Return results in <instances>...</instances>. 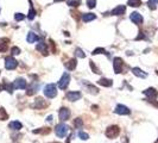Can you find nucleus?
<instances>
[{"mask_svg":"<svg viewBox=\"0 0 158 143\" xmlns=\"http://www.w3.org/2000/svg\"><path fill=\"white\" fill-rule=\"evenodd\" d=\"M43 92H44V96H45L47 98L52 99V98H55V97L57 96V87H56L55 84H48V85L44 87Z\"/></svg>","mask_w":158,"mask_h":143,"instance_id":"nucleus-1","label":"nucleus"},{"mask_svg":"<svg viewBox=\"0 0 158 143\" xmlns=\"http://www.w3.org/2000/svg\"><path fill=\"white\" fill-rule=\"evenodd\" d=\"M69 127L67 125V124H64V123H60V124H57L56 125V129H55V133H56V135L58 136V137H66L67 135H68V133H69Z\"/></svg>","mask_w":158,"mask_h":143,"instance_id":"nucleus-2","label":"nucleus"},{"mask_svg":"<svg viewBox=\"0 0 158 143\" xmlns=\"http://www.w3.org/2000/svg\"><path fill=\"white\" fill-rule=\"evenodd\" d=\"M119 134H120V129H119L118 125H111V127H108V128L106 129V131H105V135H106L108 139H115V137L119 136Z\"/></svg>","mask_w":158,"mask_h":143,"instance_id":"nucleus-3","label":"nucleus"},{"mask_svg":"<svg viewBox=\"0 0 158 143\" xmlns=\"http://www.w3.org/2000/svg\"><path fill=\"white\" fill-rule=\"evenodd\" d=\"M17 66H18V62L13 56H8V57L5 59V68L6 69L13 70V69L17 68Z\"/></svg>","mask_w":158,"mask_h":143,"instance_id":"nucleus-4","label":"nucleus"},{"mask_svg":"<svg viewBox=\"0 0 158 143\" xmlns=\"http://www.w3.org/2000/svg\"><path fill=\"white\" fill-rule=\"evenodd\" d=\"M123 64H124L123 59H120V57L113 59V69H114L115 74H120L123 72Z\"/></svg>","mask_w":158,"mask_h":143,"instance_id":"nucleus-5","label":"nucleus"},{"mask_svg":"<svg viewBox=\"0 0 158 143\" xmlns=\"http://www.w3.org/2000/svg\"><path fill=\"white\" fill-rule=\"evenodd\" d=\"M69 81H70V75L68 73H64L62 75V78L60 79V81H58V87L61 90H66L69 86Z\"/></svg>","mask_w":158,"mask_h":143,"instance_id":"nucleus-6","label":"nucleus"},{"mask_svg":"<svg viewBox=\"0 0 158 143\" xmlns=\"http://www.w3.org/2000/svg\"><path fill=\"white\" fill-rule=\"evenodd\" d=\"M70 110L68 109V107H61V110H60V112H58V117H60V119L62 121V122H66V121H68L69 118H70Z\"/></svg>","mask_w":158,"mask_h":143,"instance_id":"nucleus-7","label":"nucleus"},{"mask_svg":"<svg viewBox=\"0 0 158 143\" xmlns=\"http://www.w3.org/2000/svg\"><path fill=\"white\" fill-rule=\"evenodd\" d=\"M114 112H115L117 115H121V116H126V115H130V113H131L130 109H128L127 106L123 105V104H119V105H117V107H115Z\"/></svg>","mask_w":158,"mask_h":143,"instance_id":"nucleus-8","label":"nucleus"},{"mask_svg":"<svg viewBox=\"0 0 158 143\" xmlns=\"http://www.w3.org/2000/svg\"><path fill=\"white\" fill-rule=\"evenodd\" d=\"M47 106H48V103L43 98H36L35 99V103L32 104V107L33 109H37V110H42V109H44Z\"/></svg>","mask_w":158,"mask_h":143,"instance_id":"nucleus-9","label":"nucleus"},{"mask_svg":"<svg viewBox=\"0 0 158 143\" xmlns=\"http://www.w3.org/2000/svg\"><path fill=\"white\" fill-rule=\"evenodd\" d=\"M13 86H14V88H18V90H26L27 82H26L25 79L18 78V79H16V81L13 82Z\"/></svg>","mask_w":158,"mask_h":143,"instance_id":"nucleus-10","label":"nucleus"},{"mask_svg":"<svg viewBox=\"0 0 158 143\" xmlns=\"http://www.w3.org/2000/svg\"><path fill=\"white\" fill-rule=\"evenodd\" d=\"M38 87H39V85L37 82H32L31 85H29L26 87V96H33V94H36L37 91H38Z\"/></svg>","mask_w":158,"mask_h":143,"instance_id":"nucleus-11","label":"nucleus"},{"mask_svg":"<svg viewBox=\"0 0 158 143\" xmlns=\"http://www.w3.org/2000/svg\"><path fill=\"white\" fill-rule=\"evenodd\" d=\"M67 99L69 100V102H76V100H79V99H81V97H82V94L80 93V92H78V91H72V92H68L67 93Z\"/></svg>","mask_w":158,"mask_h":143,"instance_id":"nucleus-12","label":"nucleus"},{"mask_svg":"<svg viewBox=\"0 0 158 143\" xmlns=\"http://www.w3.org/2000/svg\"><path fill=\"white\" fill-rule=\"evenodd\" d=\"M130 19H131L134 24H137V25H140V24L143 23V17H142V14L138 13V12H132L131 16H130Z\"/></svg>","mask_w":158,"mask_h":143,"instance_id":"nucleus-13","label":"nucleus"},{"mask_svg":"<svg viewBox=\"0 0 158 143\" xmlns=\"http://www.w3.org/2000/svg\"><path fill=\"white\" fill-rule=\"evenodd\" d=\"M144 94H145L150 100H154V99H156V98L158 97V92L155 90V88H152V87L146 88V90L144 91Z\"/></svg>","mask_w":158,"mask_h":143,"instance_id":"nucleus-14","label":"nucleus"},{"mask_svg":"<svg viewBox=\"0 0 158 143\" xmlns=\"http://www.w3.org/2000/svg\"><path fill=\"white\" fill-rule=\"evenodd\" d=\"M125 11H126V6L125 5H119V6H117L115 8H113L111 11V14H113V16H121V14L125 13Z\"/></svg>","mask_w":158,"mask_h":143,"instance_id":"nucleus-15","label":"nucleus"},{"mask_svg":"<svg viewBox=\"0 0 158 143\" xmlns=\"http://www.w3.org/2000/svg\"><path fill=\"white\" fill-rule=\"evenodd\" d=\"M8 43H10V41H8V38H0V53H5V51H7V49H8Z\"/></svg>","mask_w":158,"mask_h":143,"instance_id":"nucleus-16","label":"nucleus"},{"mask_svg":"<svg viewBox=\"0 0 158 143\" xmlns=\"http://www.w3.org/2000/svg\"><path fill=\"white\" fill-rule=\"evenodd\" d=\"M64 66H66V68L68 70H74L76 68V66H78V61H76V59H70L68 62L64 63Z\"/></svg>","mask_w":158,"mask_h":143,"instance_id":"nucleus-17","label":"nucleus"},{"mask_svg":"<svg viewBox=\"0 0 158 143\" xmlns=\"http://www.w3.org/2000/svg\"><path fill=\"white\" fill-rule=\"evenodd\" d=\"M132 73H133L136 76H138V78H142V79H145V78L148 76V74H146L144 70H142L140 68H138V67H134V68H132Z\"/></svg>","mask_w":158,"mask_h":143,"instance_id":"nucleus-18","label":"nucleus"},{"mask_svg":"<svg viewBox=\"0 0 158 143\" xmlns=\"http://www.w3.org/2000/svg\"><path fill=\"white\" fill-rule=\"evenodd\" d=\"M36 49L38 51H41L43 55H48V48H47V43L45 42H39L36 47Z\"/></svg>","mask_w":158,"mask_h":143,"instance_id":"nucleus-19","label":"nucleus"},{"mask_svg":"<svg viewBox=\"0 0 158 143\" xmlns=\"http://www.w3.org/2000/svg\"><path fill=\"white\" fill-rule=\"evenodd\" d=\"M8 128L12 129V130L18 131V130H20V129L23 128V124H21L20 122H18V121H13V122H11V123L8 124Z\"/></svg>","mask_w":158,"mask_h":143,"instance_id":"nucleus-20","label":"nucleus"},{"mask_svg":"<svg viewBox=\"0 0 158 143\" xmlns=\"http://www.w3.org/2000/svg\"><path fill=\"white\" fill-rule=\"evenodd\" d=\"M97 84L101 85V86H103V87H111V86L113 85V81L109 80V79H106V78H101V79L97 81Z\"/></svg>","mask_w":158,"mask_h":143,"instance_id":"nucleus-21","label":"nucleus"},{"mask_svg":"<svg viewBox=\"0 0 158 143\" xmlns=\"http://www.w3.org/2000/svg\"><path fill=\"white\" fill-rule=\"evenodd\" d=\"M94 19H96V16H95L94 13H84V14L82 16V20H83L84 23L92 21V20H94Z\"/></svg>","mask_w":158,"mask_h":143,"instance_id":"nucleus-22","label":"nucleus"},{"mask_svg":"<svg viewBox=\"0 0 158 143\" xmlns=\"http://www.w3.org/2000/svg\"><path fill=\"white\" fill-rule=\"evenodd\" d=\"M38 38H39V37H38L35 32H32V31L29 32V33H27V37H26V39H27L29 43H35L36 41H38Z\"/></svg>","mask_w":158,"mask_h":143,"instance_id":"nucleus-23","label":"nucleus"},{"mask_svg":"<svg viewBox=\"0 0 158 143\" xmlns=\"http://www.w3.org/2000/svg\"><path fill=\"white\" fill-rule=\"evenodd\" d=\"M2 88H4L5 91H7L10 94H12V93H13V90H14V86H13V84H7V82H4Z\"/></svg>","mask_w":158,"mask_h":143,"instance_id":"nucleus-24","label":"nucleus"},{"mask_svg":"<svg viewBox=\"0 0 158 143\" xmlns=\"http://www.w3.org/2000/svg\"><path fill=\"white\" fill-rule=\"evenodd\" d=\"M86 87H87L88 92H89V93H92V94H97V93H99V90H97L95 86H93V85L86 84Z\"/></svg>","mask_w":158,"mask_h":143,"instance_id":"nucleus-25","label":"nucleus"},{"mask_svg":"<svg viewBox=\"0 0 158 143\" xmlns=\"http://www.w3.org/2000/svg\"><path fill=\"white\" fill-rule=\"evenodd\" d=\"M127 5L131 7H139L142 5V0H128Z\"/></svg>","mask_w":158,"mask_h":143,"instance_id":"nucleus-26","label":"nucleus"},{"mask_svg":"<svg viewBox=\"0 0 158 143\" xmlns=\"http://www.w3.org/2000/svg\"><path fill=\"white\" fill-rule=\"evenodd\" d=\"M157 5H158V0H149L148 1V6L150 10H156L157 8Z\"/></svg>","mask_w":158,"mask_h":143,"instance_id":"nucleus-27","label":"nucleus"},{"mask_svg":"<svg viewBox=\"0 0 158 143\" xmlns=\"http://www.w3.org/2000/svg\"><path fill=\"white\" fill-rule=\"evenodd\" d=\"M67 4L70 7H79L81 4V0H67Z\"/></svg>","mask_w":158,"mask_h":143,"instance_id":"nucleus-28","label":"nucleus"},{"mask_svg":"<svg viewBox=\"0 0 158 143\" xmlns=\"http://www.w3.org/2000/svg\"><path fill=\"white\" fill-rule=\"evenodd\" d=\"M35 17H36V11H35L33 6L31 5V6H30V11H29V13H27V18H29L30 20H32Z\"/></svg>","mask_w":158,"mask_h":143,"instance_id":"nucleus-29","label":"nucleus"},{"mask_svg":"<svg viewBox=\"0 0 158 143\" xmlns=\"http://www.w3.org/2000/svg\"><path fill=\"white\" fill-rule=\"evenodd\" d=\"M6 119H8V115L5 111V109L0 107V121H6Z\"/></svg>","mask_w":158,"mask_h":143,"instance_id":"nucleus-30","label":"nucleus"},{"mask_svg":"<svg viewBox=\"0 0 158 143\" xmlns=\"http://www.w3.org/2000/svg\"><path fill=\"white\" fill-rule=\"evenodd\" d=\"M74 125H75L76 129H81V128L83 127V121H82L81 118H76V119L74 121Z\"/></svg>","mask_w":158,"mask_h":143,"instance_id":"nucleus-31","label":"nucleus"},{"mask_svg":"<svg viewBox=\"0 0 158 143\" xmlns=\"http://www.w3.org/2000/svg\"><path fill=\"white\" fill-rule=\"evenodd\" d=\"M89 66H90V68H92V70L95 73V74H100V69L95 66V63L93 62V61H89Z\"/></svg>","mask_w":158,"mask_h":143,"instance_id":"nucleus-32","label":"nucleus"},{"mask_svg":"<svg viewBox=\"0 0 158 143\" xmlns=\"http://www.w3.org/2000/svg\"><path fill=\"white\" fill-rule=\"evenodd\" d=\"M92 54H93V55H99V54H107V53H106V50H105L103 48H96V49L93 50Z\"/></svg>","mask_w":158,"mask_h":143,"instance_id":"nucleus-33","label":"nucleus"},{"mask_svg":"<svg viewBox=\"0 0 158 143\" xmlns=\"http://www.w3.org/2000/svg\"><path fill=\"white\" fill-rule=\"evenodd\" d=\"M50 133V129L49 128H44V129H37V130H33V134H49Z\"/></svg>","mask_w":158,"mask_h":143,"instance_id":"nucleus-34","label":"nucleus"},{"mask_svg":"<svg viewBox=\"0 0 158 143\" xmlns=\"http://www.w3.org/2000/svg\"><path fill=\"white\" fill-rule=\"evenodd\" d=\"M75 55L78 56V57H80V59H83V57H86V54L82 51V49H80V48H78L76 50H75Z\"/></svg>","mask_w":158,"mask_h":143,"instance_id":"nucleus-35","label":"nucleus"},{"mask_svg":"<svg viewBox=\"0 0 158 143\" xmlns=\"http://www.w3.org/2000/svg\"><path fill=\"white\" fill-rule=\"evenodd\" d=\"M87 6L89 8H94L96 6V0H87Z\"/></svg>","mask_w":158,"mask_h":143,"instance_id":"nucleus-36","label":"nucleus"},{"mask_svg":"<svg viewBox=\"0 0 158 143\" xmlns=\"http://www.w3.org/2000/svg\"><path fill=\"white\" fill-rule=\"evenodd\" d=\"M25 18V16L23 14V13H16L14 14V19L17 20V21H20V20H23Z\"/></svg>","mask_w":158,"mask_h":143,"instance_id":"nucleus-37","label":"nucleus"},{"mask_svg":"<svg viewBox=\"0 0 158 143\" xmlns=\"http://www.w3.org/2000/svg\"><path fill=\"white\" fill-rule=\"evenodd\" d=\"M79 137L81 139V140H84V141L89 139L88 134H87V133H83V131H80V133H79Z\"/></svg>","mask_w":158,"mask_h":143,"instance_id":"nucleus-38","label":"nucleus"},{"mask_svg":"<svg viewBox=\"0 0 158 143\" xmlns=\"http://www.w3.org/2000/svg\"><path fill=\"white\" fill-rule=\"evenodd\" d=\"M11 53H12V55H19L20 54V49L18 47H12Z\"/></svg>","mask_w":158,"mask_h":143,"instance_id":"nucleus-39","label":"nucleus"},{"mask_svg":"<svg viewBox=\"0 0 158 143\" xmlns=\"http://www.w3.org/2000/svg\"><path fill=\"white\" fill-rule=\"evenodd\" d=\"M144 38H145L144 33H143L142 31H139V35H138V37H136V39H137V41H139V39H144Z\"/></svg>","mask_w":158,"mask_h":143,"instance_id":"nucleus-40","label":"nucleus"},{"mask_svg":"<svg viewBox=\"0 0 158 143\" xmlns=\"http://www.w3.org/2000/svg\"><path fill=\"white\" fill-rule=\"evenodd\" d=\"M149 102H150L152 105H155L156 107H158V102H154V100H149Z\"/></svg>","mask_w":158,"mask_h":143,"instance_id":"nucleus-41","label":"nucleus"},{"mask_svg":"<svg viewBox=\"0 0 158 143\" xmlns=\"http://www.w3.org/2000/svg\"><path fill=\"white\" fill-rule=\"evenodd\" d=\"M48 121L51 122V121H52V116H49V117H48Z\"/></svg>","mask_w":158,"mask_h":143,"instance_id":"nucleus-42","label":"nucleus"},{"mask_svg":"<svg viewBox=\"0 0 158 143\" xmlns=\"http://www.w3.org/2000/svg\"><path fill=\"white\" fill-rule=\"evenodd\" d=\"M60 1H64V0H55V2H60Z\"/></svg>","mask_w":158,"mask_h":143,"instance_id":"nucleus-43","label":"nucleus"},{"mask_svg":"<svg viewBox=\"0 0 158 143\" xmlns=\"http://www.w3.org/2000/svg\"><path fill=\"white\" fill-rule=\"evenodd\" d=\"M2 91V85H0V92Z\"/></svg>","mask_w":158,"mask_h":143,"instance_id":"nucleus-44","label":"nucleus"},{"mask_svg":"<svg viewBox=\"0 0 158 143\" xmlns=\"http://www.w3.org/2000/svg\"><path fill=\"white\" fill-rule=\"evenodd\" d=\"M157 142H158V141H157Z\"/></svg>","mask_w":158,"mask_h":143,"instance_id":"nucleus-45","label":"nucleus"},{"mask_svg":"<svg viewBox=\"0 0 158 143\" xmlns=\"http://www.w3.org/2000/svg\"><path fill=\"white\" fill-rule=\"evenodd\" d=\"M157 143H158V142H157Z\"/></svg>","mask_w":158,"mask_h":143,"instance_id":"nucleus-46","label":"nucleus"}]
</instances>
